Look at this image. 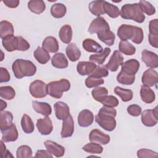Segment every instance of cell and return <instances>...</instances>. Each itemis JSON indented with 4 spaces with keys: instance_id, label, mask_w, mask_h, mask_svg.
<instances>
[{
    "instance_id": "cell-19",
    "label": "cell",
    "mask_w": 158,
    "mask_h": 158,
    "mask_svg": "<svg viewBox=\"0 0 158 158\" xmlns=\"http://www.w3.org/2000/svg\"><path fill=\"white\" fill-rule=\"evenodd\" d=\"M2 133V138L1 140L4 143L12 142L17 139L19 134L18 131L16 127L15 124L12 123L11 126L6 130L1 131Z\"/></svg>"
},
{
    "instance_id": "cell-8",
    "label": "cell",
    "mask_w": 158,
    "mask_h": 158,
    "mask_svg": "<svg viewBox=\"0 0 158 158\" xmlns=\"http://www.w3.org/2000/svg\"><path fill=\"white\" fill-rule=\"evenodd\" d=\"M107 30H110V27L107 22L103 17H98L91 22L88 31L91 34H98L102 31Z\"/></svg>"
},
{
    "instance_id": "cell-44",
    "label": "cell",
    "mask_w": 158,
    "mask_h": 158,
    "mask_svg": "<svg viewBox=\"0 0 158 158\" xmlns=\"http://www.w3.org/2000/svg\"><path fill=\"white\" fill-rule=\"evenodd\" d=\"M104 83V80L100 77H98L92 75H89L85 80V85L88 88L98 86L102 85Z\"/></svg>"
},
{
    "instance_id": "cell-4",
    "label": "cell",
    "mask_w": 158,
    "mask_h": 158,
    "mask_svg": "<svg viewBox=\"0 0 158 158\" xmlns=\"http://www.w3.org/2000/svg\"><path fill=\"white\" fill-rule=\"evenodd\" d=\"M70 88V83L65 78L51 81L47 85L48 94L56 99L60 98L62 96L63 93L69 91Z\"/></svg>"
},
{
    "instance_id": "cell-10",
    "label": "cell",
    "mask_w": 158,
    "mask_h": 158,
    "mask_svg": "<svg viewBox=\"0 0 158 158\" xmlns=\"http://www.w3.org/2000/svg\"><path fill=\"white\" fill-rule=\"evenodd\" d=\"M124 58L118 50H116L114 52L106 67L111 72H116L119 66L122 65L123 63Z\"/></svg>"
},
{
    "instance_id": "cell-51",
    "label": "cell",
    "mask_w": 158,
    "mask_h": 158,
    "mask_svg": "<svg viewBox=\"0 0 158 158\" xmlns=\"http://www.w3.org/2000/svg\"><path fill=\"white\" fill-rule=\"evenodd\" d=\"M127 112L130 115L137 117L141 113V107L137 104H131L127 107Z\"/></svg>"
},
{
    "instance_id": "cell-34",
    "label": "cell",
    "mask_w": 158,
    "mask_h": 158,
    "mask_svg": "<svg viewBox=\"0 0 158 158\" xmlns=\"http://www.w3.org/2000/svg\"><path fill=\"white\" fill-rule=\"evenodd\" d=\"M104 1H91L88 6L90 12L94 15L99 17L101 15L105 14L103 5Z\"/></svg>"
},
{
    "instance_id": "cell-35",
    "label": "cell",
    "mask_w": 158,
    "mask_h": 158,
    "mask_svg": "<svg viewBox=\"0 0 158 158\" xmlns=\"http://www.w3.org/2000/svg\"><path fill=\"white\" fill-rule=\"evenodd\" d=\"M21 127L22 128V130L24 133L30 134L35 129V126L33 122L32 121L31 118L30 116H28L27 114H24L21 118Z\"/></svg>"
},
{
    "instance_id": "cell-45",
    "label": "cell",
    "mask_w": 158,
    "mask_h": 158,
    "mask_svg": "<svg viewBox=\"0 0 158 158\" xmlns=\"http://www.w3.org/2000/svg\"><path fill=\"white\" fill-rule=\"evenodd\" d=\"M82 149L91 154H101L103 151V148L98 143L91 142L85 145L82 148Z\"/></svg>"
},
{
    "instance_id": "cell-13",
    "label": "cell",
    "mask_w": 158,
    "mask_h": 158,
    "mask_svg": "<svg viewBox=\"0 0 158 158\" xmlns=\"http://www.w3.org/2000/svg\"><path fill=\"white\" fill-rule=\"evenodd\" d=\"M36 125L40 133L43 135H49L53 130L52 122L48 117L38 119Z\"/></svg>"
},
{
    "instance_id": "cell-27",
    "label": "cell",
    "mask_w": 158,
    "mask_h": 158,
    "mask_svg": "<svg viewBox=\"0 0 158 158\" xmlns=\"http://www.w3.org/2000/svg\"><path fill=\"white\" fill-rule=\"evenodd\" d=\"M73 31L70 25L66 24L63 25L59 32V37L62 42L65 44H69L72 39Z\"/></svg>"
},
{
    "instance_id": "cell-14",
    "label": "cell",
    "mask_w": 158,
    "mask_h": 158,
    "mask_svg": "<svg viewBox=\"0 0 158 158\" xmlns=\"http://www.w3.org/2000/svg\"><path fill=\"white\" fill-rule=\"evenodd\" d=\"M44 144L47 150L56 157H60L64 155L65 148L62 146L51 140H46Z\"/></svg>"
},
{
    "instance_id": "cell-58",
    "label": "cell",
    "mask_w": 158,
    "mask_h": 158,
    "mask_svg": "<svg viewBox=\"0 0 158 158\" xmlns=\"http://www.w3.org/2000/svg\"><path fill=\"white\" fill-rule=\"evenodd\" d=\"M148 40H149V44L152 47H154L155 48H158V36L149 34Z\"/></svg>"
},
{
    "instance_id": "cell-54",
    "label": "cell",
    "mask_w": 158,
    "mask_h": 158,
    "mask_svg": "<svg viewBox=\"0 0 158 158\" xmlns=\"http://www.w3.org/2000/svg\"><path fill=\"white\" fill-rule=\"evenodd\" d=\"M10 79V74L4 67H0V83L8 82Z\"/></svg>"
},
{
    "instance_id": "cell-11",
    "label": "cell",
    "mask_w": 158,
    "mask_h": 158,
    "mask_svg": "<svg viewBox=\"0 0 158 158\" xmlns=\"http://www.w3.org/2000/svg\"><path fill=\"white\" fill-rule=\"evenodd\" d=\"M89 139L91 142L106 145L110 142V136L103 133L99 129L92 130L89 135Z\"/></svg>"
},
{
    "instance_id": "cell-50",
    "label": "cell",
    "mask_w": 158,
    "mask_h": 158,
    "mask_svg": "<svg viewBox=\"0 0 158 158\" xmlns=\"http://www.w3.org/2000/svg\"><path fill=\"white\" fill-rule=\"evenodd\" d=\"M91 75L98 77H106L109 75V72L106 65L97 66L96 69L91 73Z\"/></svg>"
},
{
    "instance_id": "cell-55",
    "label": "cell",
    "mask_w": 158,
    "mask_h": 158,
    "mask_svg": "<svg viewBox=\"0 0 158 158\" xmlns=\"http://www.w3.org/2000/svg\"><path fill=\"white\" fill-rule=\"evenodd\" d=\"M1 157L2 158L4 157H13V156L10 154V152L6 149V147L4 144L3 141H1Z\"/></svg>"
},
{
    "instance_id": "cell-43",
    "label": "cell",
    "mask_w": 158,
    "mask_h": 158,
    "mask_svg": "<svg viewBox=\"0 0 158 158\" xmlns=\"http://www.w3.org/2000/svg\"><path fill=\"white\" fill-rule=\"evenodd\" d=\"M0 96L6 100H11L15 96L14 89L10 86H4L0 87Z\"/></svg>"
},
{
    "instance_id": "cell-29",
    "label": "cell",
    "mask_w": 158,
    "mask_h": 158,
    "mask_svg": "<svg viewBox=\"0 0 158 158\" xmlns=\"http://www.w3.org/2000/svg\"><path fill=\"white\" fill-rule=\"evenodd\" d=\"M13 121V115L12 113L7 110L1 111L0 114V124L1 131L6 130L12 125Z\"/></svg>"
},
{
    "instance_id": "cell-12",
    "label": "cell",
    "mask_w": 158,
    "mask_h": 158,
    "mask_svg": "<svg viewBox=\"0 0 158 158\" xmlns=\"http://www.w3.org/2000/svg\"><path fill=\"white\" fill-rule=\"evenodd\" d=\"M141 59L148 67L156 69L158 67V56L152 51L147 49L143 50L141 52Z\"/></svg>"
},
{
    "instance_id": "cell-28",
    "label": "cell",
    "mask_w": 158,
    "mask_h": 158,
    "mask_svg": "<svg viewBox=\"0 0 158 158\" xmlns=\"http://www.w3.org/2000/svg\"><path fill=\"white\" fill-rule=\"evenodd\" d=\"M140 96L141 100L146 104H151L153 102L156 98V95L153 90H152L149 87L144 85H142L141 86Z\"/></svg>"
},
{
    "instance_id": "cell-6",
    "label": "cell",
    "mask_w": 158,
    "mask_h": 158,
    "mask_svg": "<svg viewBox=\"0 0 158 158\" xmlns=\"http://www.w3.org/2000/svg\"><path fill=\"white\" fill-rule=\"evenodd\" d=\"M96 123L106 131H113L116 127V120L114 117L98 113L95 117Z\"/></svg>"
},
{
    "instance_id": "cell-23",
    "label": "cell",
    "mask_w": 158,
    "mask_h": 158,
    "mask_svg": "<svg viewBox=\"0 0 158 158\" xmlns=\"http://www.w3.org/2000/svg\"><path fill=\"white\" fill-rule=\"evenodd\" d=\"M42 48L48 52H56L59 50L58 41L53 36H47L42 43Z\"/></svg>"
},
{
    "instance_id": "cell-36",
    "label": "cell",
    "mask_w": 158,
    "mask_h": 158,
    "mask_svg": "<svg viewBox=\"0 0 158 158\" xmlns=\"http://www.w3.org/2000/svg\"><path fill=\"white\" fill-rule=\"evenodd\" d=\"M67 12V8L65 5L62 3H56L51 7V14L56 19L63 17Z\"/></svg>"
},
{
    "instance_id": "cell-26",
    "label": "cell",
    "mask_w": 158,
    "mask_h": 158,
    "mask_svg": "<svg viewBox=\"0 0 158 158\" xmlns=\"http://www.w3.org/2000/svg\"><path fill=\"white\" fill-rule=\"evenodd\" d=\"M65 52L69 59L72 62H75L81 56V51L77 45L73 43H69L65 49Z\"/></svg>"
},
{
    "instance_id": "cell-42",
    "label": "cell",
    "mask_w": 158,
    "mask_h": 158,
    "mask_svg": "<svg viewBox=\"0 0 158 158\" xmlns=\"http://www.w3.org/2000/svg\"><path fill=\"white\" fill-rule=\"evenodd\" d=\"M135 80V75H129L123 73L122 70L118 73L117 76V81L122 85H131L133 84Z\"/></svg>"
},
{
    "instance_id": "cell-5",
    "label": "cell",
    "mask_w": 158,
    "mask_h": 158,
    "mask_svg": "<svg viewBox=\"0 0 158 158\" xmlns=\"http://www.w3.org/2000/svg\"><path fill=\"white\" fill-rule=\"evenodd\" d=\"M31 95L35 98H43L47 96L48 90L46 84L40 80H36L31 83L29 86Z\"/></svg>"
},
{
    "instance_id": "cell-31",
    "label": "cell",
    "mask_w": 158,
    "mask_h": 158,
    "mask_svg": "<svg viewBox=\"0 0 158 158\" xmlns=\"http://www.w3.org/2000/svg\"><path fill=\"white\" fill-rule=\"evenodd\" d=\"M14 27L9 21L2 20L0 22V37L2 40L4 38L14 35Z\"/></svg>"
},
{
    "instance_id": "cell-17",
    "label": "cell",
    "mask_w": 158,
    "mask_h": 158,
    "mask_svg": "<svg viewBox=\"0 0 158 158\" xmlns=\"http://www.w3.org/2000/svg\"><path fill=\"white\" fill-rule=\"evenodd\" d=\"M74 131V122L71 115L63 120L62 127L60 132L61 137L63 138L70 137Z\"/></svg>"
},
{
    "instance_id": "cell-32",
    "label": "cell",
    "mask_w": 158,
    "mask_h": 158,
    "mask_svg": "<svg viewBox=\"0 0 158 158\" xmlns=\"http://www.w3.org/2000/svg\"><path fill=\"white\" fill-rule=\"evenodd\" d=\"M28 8L33 13L40 14L46 9V4L42 0H31L28 2Z\"/></svg>"
},
{
    "instance_id": "cell-9",
    "label": "cell",
    "mask_w": 158,
    "mask_h": 158,
    "mask_svg": "<svg viewBox=\"0 0 158 158\" xmlns=\"http://www.w3.org/2000/svg\"><path fill=\"white\" fill-rule=\"evenodd\" d=\"M143 85L148 87L156 86L158 83V73L153 69H149L144 72L141 78Z\"/></svg>"
},
{
    "instance_id": "cell-33",
    "label": "cell",
    "mask_w": 158,
    "mask_h": 158,
    "mask_svg": "<svg viewBox=\"0 0 158 158\" xmlns=\"http://www.w3.org/2000/svg\"><path fill=\"white\" fill-rule=\"evenodd\" d=\"M33 56L35 59L41 64H46L51 59V56L48 52L40 46H38L34 51Z\"/></svg>"
},
{
    "instance_id": "cell-25",
    "label": "cell",
    "mask_w": 158,
    "mask_h": 158,
    "mask_svg": "<svg viewBox=\"0 0 158 158\" xmlns=\"http://www.w3.org/2000/svg\"><path fill=\"white\" fill-rule=\"evenodd\" d=\"M51 64L57 69H65L68 67L69 63L65 56L62 52H58L52 56Z\"/></svg>"
},
{
    "instance_id": "cell-53",
    "label": "cell",
    "mask_w": 158,
    "mask_h": 158,
    "mask_svg": "<svg viewBox=\"0 0 158 158\" xmlns=\"http://www.w3.org/2000/svg\"><path fill=\"white\" fill-rule=\"evenodd\" d=\"M98 113L111 115L114 117H115L117 115V110L115 109H114V107H110L104 106L100 109Z\"/></svg>"
},
{
    "instance_id": "cell-2",
    "label": "cell",
    "mask_w": 158,
    "mask_h": 158,
    "mask_svg": "<svg viewBox=\"0 0 158 158\" xmlns=\"http://www.w3.org/2000/svg\"><path fill=\"white\" fill-rule=\"evenodd\" d=\"M12 70L14 76L21 79L24 77L33 76L36 73V67L30 60L17 59L13 62Z\"/></svg>"
},
{
    "instance_id": "cell-30",
    "label": "cell",
    "mask_w": 158,
    "mask_h": 158,
    "mask_svg": "<svg viewBox=\"0 0 158 158\" xmlns=\"http://www.w3.org/2000/svg\"><path fill=\"white\" fill-rule=\"evenodd\" d=\"M98 38L100 41L108 46H112L115 39V35L110 30L102 31L98 34Z\"/></svg>"
},
{
    "instance_id": "cell-3",
    "label": "cell",
    "mask_w": 158,
    "mask_h": 158,
    "mask_svg": "<svg viewBox=\"0 0 158 158\" xmlns=\"http://www.w3.org/2000/svg\"><path fill=\"white\" fill-rule=\"evenodd\" d=\"M120 12V15L123 19L133 20L139 23H143L145 20V15L141 10L138 3L123 5Z\"/></svg>"
},
{
    "instance_id": "cell-22",
    "label": "cell",
    "mask_w": 158,
    "mask_h": 158,
    "mask_svg": "<svg viewBox=\"0 0 158 158\" xmlns=\"http://www.w3.org/2000/svg\"><path fill=\"white\" fill-rule=\"evenodd\" d=\"M32 107L37 113L46 117L50 115L52 113L51 106L47 102L33 101H32Z\"/></svg>"
},
{
    "instance_id": "cell-47",
    "label": "cell",
    "mask_w": 158,
    "mask_h": 158,
    "mask_svg": "<svg viewBox=\"0 0 158 158\" xmlns=\"http://www.w3.org/2000/svg\"><path fill=\"white\" fill-rule=\"evenodd\" d=\"M139 7L141 10L144 13L148 15H154L156 13V9L149 2L141 0L139 2Z\"/></svg>"
},
{
    "instance_id": "cell-24",
    "label": "cell",
    "mask_w": 158,
    "mask_h": 158,
    "mask_svg": "<svg viewBox=\"0 0 158 158\" xmlns=\"http://www.w3.org/2000/svg\"><path fill=\"white\" fill-rule=\"evenodd\" d=\"M82 46L85 51L89 52H98L99 53L103 51L102 47L96 41L86 38L82 42Z\"/></svg>"
},
{
    "instance_id": "cell-16",
    "label": "cell",
    "mask_w": 158,
    "mask_h": 158,
    "mask_svg": "<svg viewBox=\"0 0 158 158\" xmlns=\"http://www.w3.org/2000/svg\"><path fill=\"white\" fill-rule=\"evenodd\" d=\"M94 120V115L91 111L88 109L82 110L78 115V123L81 127L90 126Z\"/></svg>"
},
{
    "instance_id": "cell-7",
    "label": "cell",
    "mask_w": 158,
    "mask_h": 158,
    "mask_svg": "<svg viewBox=\"0 0 158 158\" xmlns=\"http://www.w3.org/2000/svg\"><path fill=\"white\" fill-rule=\"evenodd\" d=\"M157 106L154 109L144 110L141 114V122L146 127H151L155 126L158 122Z\"/></svg>"
},
{
    "instance_id": "cell-59",
    "label": "cell",
    "mask_w": 158,
    "mask_h": 158,
    "mask_svg": "<svg viewBox=\"0 0 158 158\" xmlns=\"http://www.w3.org/2000/svg\"><path fill=\"white\" fill-rule=\"evenodd\" d=\"M7 107V103L2 99H1V111H2Z\"/></svg>"
},
{
    "instance_id": "cell-49",
    "label": "cell",
    "mask_w": 158,
    "mask_h": 158,
    "mask_svg": "<svg viewBox=\"0 0 158 158\" xmlns=\"http://www.w3.org/2000/svg\"><path fill=\"white\" fill-rule=\"evenodd\" d=\"M137 156L139 158L143 157H158V154L150 149H141L137 151Z\"/></svg>"
},
{
    "instance_id": "cell-48",
    "label": "cell",
    "mask_w": 158,
    "mask_h": 158,
    "mask_svg": "<svg viewBox=\"0 0 158 158\" xmlns=\"http://www.w3.org/2000/svg\"><path fill=\"white\" fill-rule=\"evenodd\" d=\"M101 104L104 106L115 107L118 105L119 101L116 97L112 95H109V96H107L104 99V100L101 101Z\"/></svg>"
},
{
    "instance_id": "cell-21",
    "label": "cell",
    "mask_w": 158,
    "mask_h": 158,
    "mask_svg": "<svg viewBox=\"0 0 158 158\" xmlns=\"http://www.w3.org/2000/svg\"><path fill=\"white\" fill-rule=\"evenodd\" d=\"M19 37L14 35L9 36L2 40V44L4 48L8 52H12L19 49Z\"/></svg>"
},
{
    "instance_id": "cell-20",
    "label": "cell",
    "mask_w": 158,
    "mask_h": 158,
    "mask_svg": "<svg viewBox=\"0 0 158 158\" xmlns=\"http://www.w3.org/2000/svg\"><path fill=\"white\" fill-rule=\"evenodd\" d=\"M96 67L94 62L80 61L77 65V71L80 75H90L96 69Z\"/></svg>"
},
{
    "instance_id": "cell-39",
    "label": "cell",
    "mask_w": 158,
    "mask_h": 158,
    "mask_svg": "<svg viewBox=\"0 0 158 158\" xmlns=\"http://www.w3.org/2000/svg\"><path fill=\"white\" fill-rule=\"evenodd\" d=\"M103 8L105 14H107L110 17L115 19L120 15V10L118 7L108 2L104 1Z\"/></svg>"
},
{
    "instance_id": "cell-41",
    "label": "cell",
    "mask_w": 158,
    "mask_h": 158,
    "mask_svg": "<svg viewBox=\"0 0 158 158\" xmlns=\"http://www.w3.org/2000/svg\"><path fill=\"white\" fill-rule=\"evenodd\" d=\"M108 91L105 87H96L91 91V95L93 98L98 102H101L107 96Z\"/></svg>"
},
{
    "instance_id": "cell-38",
    "label": "cell",
    "mask_w": 158,
    "mask_h": 158,
    "mask_svg": "<svg viewBox=\"0 0 158 158\" xmlns=\"http://www.w3.org/2000/svg\"><path fill=\"white\" fill-rule=\"evenodd\" d=\"M114 93L118 95L123 102H128L132 99L133 91L129 89L122 88L120 86H116L114 89Z\"/></svg>"
},
{
    "instance_id": "cell-18",
    "label": "cell",
    "mask_w": 158,
    "mask_h": 158,
    "mask_svg": "<svg viewBox=\"0 0 158 158\" xmlns=\"http://www.w3.org/2000/svg\"><path fill=\"white\" fill-rule=\"evenodd\" d=\"M139 62L135 59H129L122 65L121 70L129 75H135L139 68Z\"/></svg>"
},
{
    "instance_id": "cell-57",
    "label": "cell",
    "mask_w": 158,
    "mask_h": 158,
    "mask_svg": "<svg viewBox=\"0 0 158 158\" xmlns=\"http://www.w3.org/2000/svg\"><path fill=\"white\" fill-rule=\"evenodd\" d=\"M2 2L9 8H15L19 6L20 1L19 0H4Z\"/></svg>"
},
{
    "instance_id": "cell-52",
    "label": "cell",
    "mask_w": 158,
    "mask_h": 158,
    "mask_svg": "<svg viewBox=\"0 0 158 158\" xmlns=\"http://www.w3.org/2000/svg\"><path fill=\"white\" fill-rule=\"evenodd\" d=\"M158 20L157 19L151 20L149 23V34L158 36Z\"/></svg>"
},
{
    "instance_id": "cell-37",
    "label": "cell",
    "mask_w": 158,
    "mask_h": 158,
    "mask_svg": "<svg viewBox=\"0 0 158 158\" xmlns=\"http://www.w3.org/2000/svg\"><path fill=\"white\" fill-rule=\"evenodd\" d=\"M110 52L111 50L109 48H105L102 52L91 55L89 59L92 62H96L98 64H102L106 60V59L110 53Z\"/></svg>"
},
{
    "instance_id": "cell-1",
    "label": "cell",
    "mask_w": 158,
    "mask_h": 158,
    "mask_svg": "<svg viewBox=\"0 0 158 158\" xmlns=\"http://www.w3.org/2000/svg\"><path fill=\"white\" fill-rule=\"evenodd\" d=\"M117 35L121 41L131 40L135 44H139L144 38V33L141 28L127 24L121 25L117 30Z\"/></svg>"
},
{
    "instance_id": "cell-40",
    "label": "cell",
    "mask_w": 158,
    "mask_h": 158,
    "mask_svg": "<svg viewBox=\"0 0 158 158\" xmlns=\"http://www.w3.org/2000/svg\"><path fill=\"white\" fill-rule=\"evenodd\" d=\"M119 51L125 55L131 56L136 52L135 47L127 41H120L118 44Z\"/></svg>"
},
{
    "instance_id": "cell-46",
    "label": "cell",
    "mask_w": 158,
    "mask_h": 158,
    "mask_svg": "<svg viewBox=\"0 0 158 158\" xmlns=\"http://www.w3.org/2000/svg\"><path fill=\"white\" fill-rule=\"evenodd\" d=\"M33 152L31 148L27 145H22L19 146L16 151V157L17 158L32 157Z\"/></svg>"
},
{
    "instance_id": "cell-56",
    "label": "cell",
    "mask_w": 158,
    "mask_h": 158,
    "mask_svg": "<svg viewBox=\"0 0 158 158\" xmlns=\"http://www.w3.org/2000/svg\"><path fill=\"white\" fill-rule=\"evenodd\" d=\"M35 157H50L52 158L53 155L51 154L48 150H43V149H40L38 150L36 152V154L35 156Z\"/></svg>"
},
{
    "instance_id": "cell-15",
    "label": "cell",
    "mask_w": 158,
    "mask_h": 158,
    "mask_svg": "<svg viewBox=\"0 0 158 158\" xmlns=\"http://www.w3.org/2000/svg\"><path fill=\"white\" fill-rule=\"evenodd\" d=\"M55 115L57 119L63 120L70 115V109L69 106L62 102H56L54 105Z\"/></svg>"
}]
</instances>
